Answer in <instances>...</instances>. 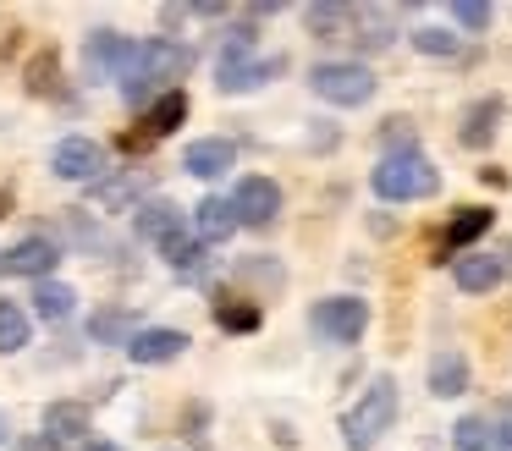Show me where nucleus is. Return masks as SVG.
Instances as JSON below:
<instances>
[{
	"instance_id": "nucleus-1",
	"label": "nucleus",
	"mask_w": 512,
	"mask_h": 451,
	"mask_svg": "<svg viewBox=\"0 0 512 451\" xmlns=\"http://www.w3.org/2000/svg\"><path fill=\"white\" fill-rule=\"evenodd\" d=\"M369 182H375V193L386 198V204H419V198L441 193V171H435L419 149L386 154V160L375 165V176H369Z\"/></svg>"
},
{
	"instance_id": "nucleus-2",
	"label": "nucleus",
	"mask_w": 512,
	"mask_h": 451,
	"mask_svg": "<svg viewBox=\"0 0 512 451\" xmlns=\"http://www.w3.org/2000/svg\"><path fill=\"white\" fill-rule=\"evenodd\" d=\"M391 424H397V380H391V374H380V380H369V391L347 407L342 435H347V446H353V451H369Z\"/></svg>"
},
{
	"instance_id": "nucleus-3",
	"label": "nucleus",
	"mask_w": 512,
	"mask_h": 451,
	"mask_svg": "<svg viewBox=\"0 0 512 451\" xmlns=\"http://www.w3.org/2000/svg\"><path fill=\"white\" fill-rule=\"evenodd\" d=\"M188 61H193V55L182 50L177 39H144V55H138L133 77L122 83V99H127V105H144L155 88H166V94H171V83L188 72Z\"/></svg>"
},
{
	"instance_id": "nucleus-4",
	"label": "nucleus",
	"mask_w": 512,
	"mask_h": 451,
	"mask_svg": "<svg viewBox=\"0 0 512 451\" xmlns=\"http://www.w3.org/2000/svg\"><path fill=\"white\" fill-rule=\"evenodd\" d=\"M309 88L325 99V105L353 110V105H364V99L375 94V77H369V66H358V61H320L309 72Z\"/></svg>"
},
{
	"instance_id": "nucleus-5",
	"label": "nucleus",
	"mask_w": 512,
	"mask_h": 451,
	"mask_svg": "<svg viewBox=\"0 0 512 451\" xmlns=\"http://www.w3.org/2000/svg\"><path fill=\"white\" fill-rule=\"evenodd\" d=\"M138 55H144V39H122V33H89V44H83V66H89V77H116V83H127L138 66Z\"/></svg>"
},
{
	"instance_id": "nucleus-6",
	"label": "nucleus",
	"mask_w": 512,
	"mask_h": 451,
	"mask_svg": "<svg viewBox=\"0 0 512 451\" xmlns=\"http://www.w3.org/2000/svg\"><path fill=\"white\" fill-rule=\"evenodd\" d=\"M309 325L325 341H358L369 325V303H358V297H325V303H314Z\"/></svg>"
},
{
	"instance_id": "nucleus-7",
	"label": "nucleus",
	"mask_w": 512,
	"mask_h": 451,
	"mask_svg": "<svg viewBox=\"0 0 512 451\" xmlns=\"http://www.w3.org/2000/svg\"><path fill=\"white\" fill-rule=\"evenodd\" d=\"M50 171L61 176V182H100L105 176V149L94 138H61L56 154H50Z\"/></svg>"
},
{
	"instance_id": "nucleus-8",
	"label": "nucleus",
	"mask_w": 512,
	"mask_h": 451,
	"mask_svg": "<svg viewBox=\"0 0 512 451\" xmlns=\"http://www.w3.org/2000/svg\"><path fill=\"white\" fill-rule=\"evenodd\" d=\"M232 204H237V220L259 231V226H270V220L281 215V187L270 182V176H243L237 193H232Z\"/></svg>"
},
{
	"instance_id": "nucleus-9",
	"label": "nucleus",
	"mask_w": 512,
	"mask_h": 451,
	"mask_svg": "<svg viewBox=\"0 0 512 451\" xmlns=\"http://www.w3.org/2000/svg\"><path fill=\"white\" fill-rule=\"evenodd\" d=\"M56 259H61L56 237H23L12 253H0V275H34V281H50Z\"/></svg>"
},
{
	"instance_id": "nucleus-10",
	"label": "nucleus",
	"mask_w": 512,
	"mask_h": 451,
	"mask_svg": "<svg viewBox=\"0 0 512 451\" xmlns=\"http://www.w3.org/2000/svg\"><path fill=\"white\" fill-rule=\"evenodd\" d=\"M237 226H243V220H237V204H232V198H221V193H210L199 209H193V231H199V242H204V248L226 242Z\"/></svg>"
},
{
	"instance_id": "nucleus-11",
	"label": "nucleus",
	"mask_w": 512,
	"mask_h": 451,
	"mask_svg": "<svg viewBox=\"0 0 512 451\" xmlns=\"http://www.w3.org/2000/svg\"><path fill=\"white\" fill-rule=\"evenodd\" d=\"M182 116H188V94H182V88H171V94H160L155 105H149L144 127H138V138L127 143V149H149V143H155V138H166V132L177 127Z\"/></svg>"
},
{
	"instance_id": "nucleus-12",
	"label": "nucleus",
	"mask_w": 512,
	"mask_h": 451,
	"mask_svg": "<svg viewBox=\"0 0 512 451\" xmlns=\"http://www.w3.org/2000/svg\"><path fill=\"white\" fill-rule=\"evenodd\" d=\"M232 160H237V143L232 138H199V143H188V154H182V171L210 182V176L232 171Z\"/></svg>"
},
{
	"instance_id": "nucleus-13",
	"label": "nucleus",
	"mask_w": 512,
	"mask_h": 451,
	"mask_svg": "<svg viewBox=\"0 0 512 451\" xmlns=\"http://www.w3.org/2000/svg\"><path fill=\"white\" fill-rule=\"evenodd\" d=\"M182 347H188V336H182V330H138V336L127 341V358L144 363V369H155V363L182 358Z\"/></svg>"
},
{
	"instance_id": "nucleus-14",
	"label": "nucleus",
	"mask_w": 512,
	"mask_h": 451,
	"mask_svg": "<svg viewBox=\"0 0 512 451\" xmlns=\"http://www.w3.org/2000/svg\"><path fill=\"white\" fill-rule=\"evenodd\" d=\"M281 72V61H232V66H215V83H221V94H248V88L270 83V77Z\"/></svg>"
},
{
	"instance_id": "nucleus-15",
	"label": "nucleus",
	"mask_w": 512,
	"mask_h": 451,
	"mask_svg": "<svg viewBox=\"0 0 512 451\" xmlns=\"http://www.w3.org/2000/svg\"><path fill=\"white\" fill-rule=\"evenodd\" d=\"M149 182H155L149 171H122V176H111V182L100 176V182L89 187V198H94L100 209H122V204H133L138 193H149Z\"/></svg>"
},
{
	"instance_id": "nucleus-16",
	"label": "nucleus",
	"mask_w": 512,
	"mask_h": 451,
	"mask_svg": "<svg viewBox=\"0 0 512 451\" xmlns=\"http://www.w3.org/2000/svg\"><path fill=\"white\" fill-rule=\"evenodd\" d=\"M452 281L463 292H490L501 281V259L496 253H463V259H452Z\"/></svg>"
},
{
	"instance_id": "nucleus-17",
	"label": "nucleus",
	"mask_w": 512,
	"mask_h": 451,
	"mask_svg": "<svg viewBox=\"0 0 512 451\" xmlns=\"http://www.w3.org/2000/svg\"><path fill=\"white\" fill-rule=\"evenodd\" d=\"M430 391L435 396H463L468 391V358L457 347H446L430 358Z\"/></svg>"
},
{
	"instance_id": "nucleus-18",
	"label": "nucleus",
	"mask_w": 512,
	"mask_h": 451,
	"mask_svg": "<svg viewBox=\"0 0 512 451\" xmlns=\"http://www.w3.org/2000/svg\"><path fill=\"white\" fill-rule=\"evenodd\" d=\"M45 435L50 440H89V407L83 402H50L45 407Z\"/></svg>"
},
{
	"instance_id": "nucleus-19",
	"label": "nucleus",
	"mask_w": 512,
	"mask_h": 451,
	"mask_svg": "<svg viewBox=\"0 0 512 451\" xmlns=\"http://www.w3.org/2000/svg\"><path fill=\"white\" fill-rule=\"evenodd\" d=\"M160 253L171 259V270H177L182 281H199L204 275V242L188 237V231H171V237L160 242Z\"/></svg>"
},
{
	"instance_id": "nucleus-20",
	"label": "nucleus",
	"mask_w": 512,
	"mask_h": 451,
	"mask_svg": "<svg viewBox=\"0 0 512 451\" xmlns=\"http://www.w3.org/2000/svg\"><path fill=\"white\" fill-rule=\"evenodd\" d=\"M133 231H138V237H149V242H166L171 231H182V220H177V209H171V204L149 198V204L133 209Z\"/></svg>"
},
{
	"instance_id": "nucleus-21",
	"label": "nucleus",
	"mask_w": 512,
	"mask_h": 451,
	"mask_svg": "<svg viewBox=\"0 0 512 451\" xmlns=\"http://www.w3.org/2000/svg\"><path fill=\"white\" fill-rule=\"evenodd\" d=\"M28 303H34V314H39V319L61 325V319H72V308H78V292H72V286H61V281H39Z\"/></svg>"
},
{
	"instance_id": "nucleus-22",
	"label": "nucleus",
	"mask_w": 512,
	"mask_h": 451,
	"mask_svg": "<svg viewBox=\"0 0 512 451\" xmlns=\"http://www.w3.org/2000/svg\"><path fill=\"white\" fill-rule=\"evenodd\" d=\"M496 121H501V99H479L463 116V143L468 149H485V143L496 138Z\"/></svg>"
},
{
	"instance_id": "nucleus-23",
	"label": "nucleus",
	"mask_w": 512,
	"mask_h": 451,
	"mask_svg": "<svg viewBox=\"0 0 512 451\" xmlns=\"http://www.w3.org/2000/svg\"><path fill=\"white\" fill-rule=\"evenodd\" d=\"M485 226H490V209H457V220L446 226V237H441V253H457V248H468V242H474Z\"/></svg>"
},
{
	"instance_id": "nucleus-24",
	"label": "nucleus",
	"mask_w": 512,
	"mask_h": 451,
	"mask_svg": "<svg viewBox=\"0 0 512 451\" xmlns=\"http://www.w3.org/2000/svg\"><path fill=\"white\" fill-rule=\"evenodd\" d=\"M89 336H94V341H111V347H116V341L127 347L138 330H133V314H127V308H100V314L89 319Z\"/></svg>"
},
{
	"instance_id": "nucleus-25",
	"label": "nucleus",
	"mask_w": 512,
	"mask_h": 451,
	"mask_svg": "<svg viewBox=\"0 0 512 451\" xmlns=\"http://www.w3.org/2000/svg\"><path fill=\"white\" fill-rule=\"evenodd\" d=\"M17 347H28V314L0 297V352H17Z\"/></svg>"
},
{
	"instance_id": "nucleus-26",
	"label": "nucleus",
	"mask_w": 512,
	"mask_h": 451,
	"mask_svg": "<svg viewBox=\"0 0 512 451\" xmlns=\"http://www.w3.org/2000/svg\"><path fill=\"white\" fill-rule=\"evenodd\" d=\"M358 44H369V50H386L391 44V17L386 11H358Z\"/></svg>"
},
{
	"instance_id": "nucleus-27",
	"label": "nucleus",
	"mask_w": 512,
	"mask_h": 451,
	"mask_svg": "<svg viewBox=\"0 0 512 451\" xmlns=\"http://www.w3.org/2000/svg\"><path fill=\"white\" fill-rule=\"evenodd\" d=\"M485 440H490V418H463V424L452 429L457 451H485Z\"/></svg>"
},
{
	"instance_id": "nucleus-28",
	"label": "nucleus",
	"mask_w": 512,
	"mask_h": 451,
	"mask_svg": "<svg viewBox=\"0 0 512 451\" xmlns=\"http://www.w3.org/2000/svg\"><path fill=\"white\" fill-rule=\"evenodd\" d=\"M215 319L226 330H254L259 325V308H243V303H215Z\"/></svg>"
},
{
	"instance_id": "nucleus-29",
	"label": "nucleus",
	"mask_w": 512,
	"mask_h": 451,
	"mask_svg": "<svg viewBox=\"0 0 512 451\" xmlns=\"http://www.w3.org/2000/svg\"><path fill=\"white\" fill-rule=\"evenodd\" d=\"M413 44H419L424 55H457V39L446 28H419V33H413Z\"/></svg>"
},
{
	"instance_id": "nucleus-30",
	"label": "nucleus",
	"mask_w": 512,
	"mask_h": 451,
	"mask_svg": "<svg viewBox=\"0 0 512 451\" xmlns=\"http://www.w3.org/2000/svg\"><path fill=\"white\" fill-rule=\"evenodd\" d=\"M452 17L463 22L468 33H479V28L490 22V6H485V0H457V6H452Z\"/></svg>"
},
{
	"instance_id": "nucleus-31",
	"label": "nucleus",
	"mask_w": 512,
	"mask_h": 451,
	"mask_svg": "<svg viewBox=\"0 0 512 451\" xmlns=\"http://www.w3.org/2000/svg\"><path fill=\"white\" fill-rule=\"evenodd\" d=\"M485 451H512V424H490V440Z\"/></svg>"
},
{
	"instance_id": "nucleus-32",
	"label": "nucleus",
	"mask_w": 512,
	"mask_h": 451,
	"mask_svg": "<svg viewBox=\"0 0 512 451\" xmlns=\"http://www.w3.org/2000/svg\"><path fill=\"white\" fill-rule=\"evenodd\" d=\"M23 451H61V440H50V435H45V440H28Z\"/></svg>"
},
{
	"instance_id": "nucleus-33",
	"label": "nucleus",
	"mask_w": 512,
	"mask_h": 451,
	"mask_svg": "<svg viewBox=\"0 0 512 451\" xmlns=\"http://www.w3.org/2000/svg\"><path fill=\"white\" fill-rule=\"evenodd\" d=\"M83 451H116V446H111V440H89Z\"/></svg>"
},
{
	"instance_id": "nucleus-34",
	"label": "nucleus",
	"mask_w": 512,
	"mask_h": 451,
	"mask_svg": "<svg viewBox=\"0 0 512 451\" xmlns=\"http://www.w3.org/2000/svg\"><path fill=\"white\" fill-rule=\"evenodd\" d=\"M0 215H6V193H0Z\"/></svg>"
},
{
	"instance_id": "nucleus-35",
	"label": "nucleus",
	"mask_w": 512,
	"mask_h": 451,
	"mask_svg": "<svg viewBox=\"0 0 512 451\" xmlns=\"http://www.w3.org/2000/svg\"><path fill=\"white\" fill-rule=\"evenodd\" d=\"M0 435H6V424H0Z\"/></svg>"
}]
</instances>
